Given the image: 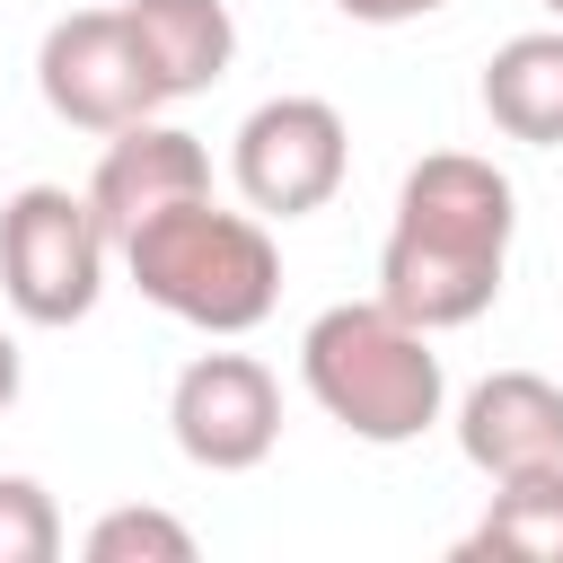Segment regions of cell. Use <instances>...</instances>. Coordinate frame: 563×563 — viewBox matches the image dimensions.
Segmentation results:
<instances>
[{
	"label": "cell",
	"mask_w": 563,
	"mask_h": 563,
	"mask_svg": "<svg viewBox=\"0 0 563 563\" xmlns=\"http://www.w3.org/2000/svg\"><path fill=\"white\" fill-rule=\"evenodd\" d=\"M510 176L475 150H431L405 167L396 194V229L378 255V299L396 317H413L422 334L475 325L501 299V264H510Z\"/></svg>",
	"instance_id": "cell-1"
},
{
	"label": "cell",
	"mask_w": 563,
	"mask_h": 563,
	"mask_svg": "<svg viewBox=\"0 0 563 563\" xmlns=\"http://www.w3.org/2000/svg\"><path fill=\"white\" fill-rule=\"evenodd\" d=\"M299 378L308 396L369 449H405L440 422L449 405V378H440V352L413 317H396L387 299H343L325 308L308 334H299Z\"/></svg>",
	"instance_id": "cell-2"
},
{
	"label": "cell",
	"mask_w": 563,
	"mask_h": 563,
	"mask_svg": "<svg viewBox=\"0 0 563 563\" xmlns=\"http://www.w3.org/2000/svg\"><path fill=\"white\" fill-rule=\"evenodd\" d=\"M123 273L141 282L150 308H167V317H185L202 334H246L282 299V255H273L264 220L220 211L211 194L150 211L123 238Z\"/></svg>",
	"instance_id": "cell-3"
},
{
	"label": "cell",
	"mask_w": 563,
	"mask_h": 563,
	"mask_svg": "<svg viewBox=\"0 0 563 563\" xmlns=\"http://www.w3.org/2000/svg\"><path fill=\"white\" fill-rule=\"evenodd\" d=\"M114 229L70 185H18L0 202V290L26 325H79L106 290Z\"/></svg>",
	"instance_id": "cell-4"
},
{
	"label": "cell",
	"mask_w": 563,
	"mask_h": 563,
	"mask_svg": "<svg viewBox=\"0 0 563 563\" xmlns=\"http://www.w3.org/2000/svg\"><path fill=\"white\" fill-rule=\"evenodd\" d=\"M35 88L79 132H123V123H150L167 106L123 9H70V18H53L44 53H35Z\"/></svg>",
	"instance_id": "cell-5"
},
{
	"label": "cell",
	"mask_w": 563,
	"mask_h": 563,
	"mask_svg": "<svg viewBox=\"0 0 563 563\" xmlns=\"http://www.w3.org/2000/svg\"><path fill=\"white\" fill-rule=\"evenodd\" d=\"M238 194L264 211V220H299V211H325L343 194V167H352V132L325 97H264L246 123H238Z\"/></svg>",
	"instance_id": "cell-6"
},
{
	"label": "cell",
	"mask_w": 563,
	"mask_h": 563,
	"mask_svg": "<svg viewBox=\"0 0 563 563\" xmlns=\"http://www.w3.org/2000/svg\"><path fill=\"white\" fill-rule=\"evenodd\" d=\"M167 422H176V449L211 475H246L273 457L282 440V387L264 361L246 352H202L176 369V396H167Z\"/></svg>",
	"instance_id": "cell-7"
},
{
	"label": "cell",
	"mask_w": 563,
	"mask_h": 563,
	"mask_svg": "<svg viewBox=\"0 0 563 563\" xmlns=\"http://www.w3.org/2000/svg\"><path fill=\"white\" fill-rule=\"evenodd\" d=\"M194 194H211V150H202L194 132H176V123H123V132H106V158H97V176H88V202H97V220L114 229V246H123L150 211L194 202Z\"/></svg>",
	"instance_id": "cell-8"
},
{
	"label": "cell",
	"mask_w": 563,
	"mask_h": 563,
	"mask_svg": "<svg viewBox=\"0 0 563 563\" xmlns=\"http://www.w3.org/2000/svg\"><path fill=\"white\" fill-rule=\"evenodd\" d=\"M457 449H466V466H484L493 484L563 457V387L537 378V369H493V378L457 405Z\"/></svg>",
	"instance_id": "cell-9"
},
{
	"label": "cell",
	"mask_w": 563,
	"mask_h": 563,
	"mask_svg": "<svg viewBox=\"0 0 563 563\" xmlns=\"http://www.w3.org/2000/svg\"><path fill=\"white\" fill-rule=\"evenodd\" d=\"M123 18L141 35V53H150L158 97H202L238 53L229 0H123Z\"/></svg>",
	"instance_id": "cell-10"
},
{
	"label": "cell",
	"mask_w": 563,
	"mask_h": 563,
	"mask_svg": "<svg viewBox=\"0 0 563 563\" xmlns=\"http://www.w3.org/2000/svg\"><path fill=\"white\" fill-rule=\"evenodd\" d=\"M484 114L528 150H563V26L510 35L484 62Z\"/></svg>",
	"instance_id": "cell-11"
},
{
	"label": "cell",
	"mask_w": 563,
	"mask_h": 563,
	"mask_svg": "<svg viewBox=\"0 0 563 563\" xmlns=\"http://www.w3.org/2000/svg\"><path fill=\"white\" fill-rule=\"evenodd\" d=\"M457 554H519V563H563V457L528 466V475H501L475 537Z\"/></svg>",
	"instance_id": "cell-12"
},
{
	"label": "cell",
	"mask_w": 563,
	"mask_h": 563,
	"mask_svg": "<svg viewBox=\"0 0 563 563\" xmlns=\"http://www.w3.org/2000/svg\"><path fill=\"white\" fill-rule=\"evenodd\" d=\"M88 563H194V528L167 510H106L88 528Z\"/></svg>",
	"instance_id": "cell-13"
},
{
	"label": "cell",
	"mask_w": 563,
	"mask_h": 563,
	"mask_svg": "<svg viewBox=\"0 0 563 563\" xmlns=\"http://www.w3.org/2000/svg\"><path fill=\"white\" fill-rule=\"evenodd\" d=\"M62 554V510L35 475H0V563H53Z\"/></svg>",
	"instance_id": "cell-14"
},
{
	"label": "cell",
	"mask_w": 563,
	"mask_h": 563,
	"mask_svg": "<svg viewBox=\"0 0 563 563\" xmlns=\"http://www.w3.org/2000/svg\"><path fill=\"white\" fill-rule=\"evenodd\" d=\"M343 18H361V26H405V18H431V9H449V0H334Z\"/></svg>",
	"instance_id": "cell-15"
},
{
	"label": "cell",
	"mask_w": 563,
	"mask_h": 563,
	"mask_svg": "<svg viewBox=\"0 0 563 563\" xmlns=\"http://www.w3.org/2000/svg\"><path fill=\"white\" fill-rule=\"evenodd\" d=\"M9 405H18V343L0 334V413H9Z\"/></svg>",
	"instance_id": "cell-16"
},
{
	"label": "cell",
	"mask_w": 563,
	"mask_h": 563,
	"mask_svg": "<svg viewBox=\"0 0 563 563\" xmlns=\"http://www.w3.org/2000/svg\"><path fill=\"white\" fill-rule=\"evenodd\" d=\"M545 9H554V18H563V0H545Z\"/></svg>",
	"instance_id": "cell-17"
}]
</instances>
